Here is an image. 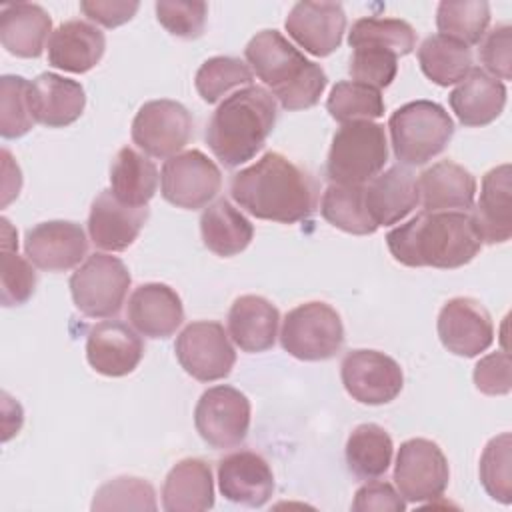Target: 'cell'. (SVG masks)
<instances>
[{"label":"cell","mask_w":512,"mask_h":512,"mask_svg":"<svg viewBox=\"0 0 512 512\" xmlns=\"http://www.w3.org/2000/svg\"><path fill=\"white\" fill-rule=\"evenodd\" d=\"M230 194L254 218L294 224L314 212L318 184L284 154L266 152L232 176Z\"/></svg>","instance_id":"obj_1"},{"label":"cell","mask_w":512,"mask_h":512,"mask_svg":"<svg viewBox=\"0 0 512 512\" xmlns=\"http://www.w3.org/2000/svg\"><path fill=\"white\" fill-rule=\"evenodd\" d=\"M386 244L396 262L410 268H460L482 248V236L468 212L422 210L386 234Z\"/></svg>","instance_id":"obj_2"},{"label":"cell","mask_w":512,"mask_h":512,"mask_svg":"<svg viewBox=\"0 0 512 512\" xmlns=\"http://www.w3.org/2000/svg\"><path fill=\"white\" fill-rule=\"evenodd\" d=\"M278 118V106L272 92L262 86H246L226 96L214 110L206 144L226 166H240L262 150Z\"/></svg>","instance_id":"obj_3"},{"label":"cell","mask_w":512,"mask_h":512,"mask_svg":"<svg viewBox=\"0 0 512 512\" xmlns=\"http://www.w3.org/2000/svg\"><path fill=\"white\" fill-rule=\"evenodd\" d=\"M256 76L272 90L284 110H306L318 104L328 76L278 30L258 32L244 48Z\"/></svg>","instance_id":"obj_4"},{"label":"cell","mask_w":512,"mask_h":512,"mask_svg":"<svg viewBox=\"0 0 512 512\" xmlns=\"http://www.w3.org/2000/svg\"><path fill=\"white\" fill-rule=\"evenodd\" d=\"M388 130L396 160L422 166L448 146L454 136V122L438 102L414 100L392 112Z\"/></svg>","instance_id":"obj_5"},{"label":"cell","mask_w":512,"mask_h":512,"mask_svg":"<svg viewBox=\"0 0 512 512\" xmlns=\"http://www.w3.org/2000/svg\"><path fill=\"white\" fill-rule=\"evenodd\" d=\"M388 160V140L382 124L356 120L342 124L330 144L326 176L332 184L364 186L378 176Z\"/></svg>","instance_id":"obj_6"},{"label":"cell","mask_w":512,"mask_h":512,"mask_svg":"<svg viewBox=\"0 0 512 512\" xmlns=\"http://www.w3.org/2000/svg\"><path fill=\"white\" fill-rule=\"evenodd\" d=\"M280 344L298 360H328L336 356L344 344L340 314L326 302H304L286 314Z\"/></svg>","instance_id":"obj_7"},{"label":"cell","mask_w":512,"mask_h":512,"mask_svg":"<svg viewBox=\"0 0 512 512\" xmlns=\"http://www.w3.org/2000/svg\"><path fill=\"white\" fill-rule=\"evenodd\" d=\"M130 282V272L120 258L94 252L70 276V294L84 316L112 318L122 310Z\"/></svg>","instance_id":"obj_8"},{"label":"cell","mask_w":512,"mask_h":512,"mask_svg":"<svg viewBox=\"0 0 512 512\" xmlns=\"http://www.w3.org/2000/svg\"><path fill=\"white\" fill-rule=\"evenodd\" d=\"M450 468L440 446L426 438H410L400 444L394 482L406 502H432L444 494Z\"/></svg>","instance_id":"obj_9"},{"label":"cell","mask_w":512,"mask_h":512,"mask_svg":"<svg viewBox=\"0 0 512 512\" xmlns=\"http://www.w3.org/2000/svg\"><path fill=\"white\" fill-rule=\"evenodd\" d=\"M194 426L200 438L216 448H234L250 428V400L240 390L220 384L202 392L194 408Z\"/></svg>","instance_id":"obj_10"},{"label":"cell","mask_w":512,"mask_h":512,"mask_svg":"<svg viewBox=\"0 0 512 512\" xmlns=\"http://www.w3.org/2000/svg\"><path fill=\"white\" fill-rule=\"evenodd\" d=\"M174 352L184 372L200 382L226 378L236 362V352L224 326L214 320L190 322L178 334Z\"/></svg>","instance_id":"obj_11"},{"label":"cell","mask_w":512,"mask_h":512,"mask_svg":"<svg viewBox=\"0 0 512 512\" xmlns=\"http://www.w3.org/2000/svg\"><path fill=\"white\" fill-rule=\"evenodd\" d=\"M220 188V168L200 150L180 152L168 158L162 166L160 192L166 202L178 208H204L220 192Z\"/></svg>","instance_id":"obj_12"},{"label":"cell","mask_w":512,"mask_h":512,"mask_svg":"<svg viewBox=\"0 0 512 512\" xmlns=\"http://www.w3.org/2000/svg\"><path fill=\"white\" fill-rule=\"evenodd\" d=\"M192 138V116L176 100H150L132 120V142L152 158H172Z\"/></svg>","instance_id":"obj_13"},{"label":"cell","mask_w":512,"mask_h":512,"mask_svg":"<svg viewBox=\"0 0 512 512\" xmlns=\"http://www.w3.org/2000/svg\"><path fill=\"white\" fill-rule=\"evenodd\" d=\"M346 392L360 404L380 406L392 402L404 386L400 364L378 350H350L340 364Z\"/></svg>","instance_id":"obj_14"},{"label":"cell","mask_w":512,"mask_h":512,"mask_svg":"<svg viewBox=\"0 0 512 512\" xmlns=\"http://www.w3.org/2000/svg\"><path fill=\"white\" fill-rule=\"evenodd\" d=\"M438 338L442 346L464 358L488 350L494 340V326L488 310L474 298H450L438 314Z\"/></svg>","instance_id":"obj_15"},{"label":"cell","mask_w":512,"mask_h":512,"mask_svg":"<svg viewBox=\"0 0 512 512\" xmlns=\"http://www.w3.org/2000/svg\"><path fill=\"white\" fill-rule=\"evenodd\" d=\"M26 258L40 270L66 272L88 252V238L80 224L70 220L40 222L26 232Z\"/></svg>","instance_id":"obj_16"},{"label":"cell","mask_w":512,"mask_h":512,"mask_svg":"<svg viewBox=\"0 0 512 512\" xmlns=\"http://www.w3.org/2000/svg\"><path fill=\"white\" fill-rule=\"evenodd\" d=\"M144 356L142 338L120 320H104L90 328L86 338L88 364L110 378L136 370Z\"/></svg>","instance_id":"obj_17"},{"label":"cell","mask_w":512,"mask_h":512,"mask_svg":"<svg viewBox=\"0 0 512 512\" xmlns=\"http://www.w3.org/2000/svg\"><path fill=\"white\" fill-rule=\"evenodd\" d=\"M286 32L310 54L328 56L346 30V14L338 2H298L286 16Z\"/></svg>","instance_id":"obj_18"},{"label":"cell","mask_w":512,"mask_h":512,"mask_svg":"<svg viewBox=\"0 0 512 512\" xmlns=\"http://www.w3.org/2000/svg\"><path fill=\"white\" fill-rule=\"evenodd\" d=\"M218 486L226 500L260 508L274 494V474L260 454L238 450L218 462Z\"/></svg>","instance_id":"obj_19"},{"label":"cell","mask_w":512,"mask_h":512,"mask_svg":"<svg viewBox=\"0 0 512 512\" xmlns=\"http://www.w3.org/2000/svg\"><path fill=\"white\" fill-rule=\"evenodd\" d=\"M146 220L148 206H126L112 194V190H102L90 206L88 234L96 248L122 252L134 244Z\"/></svg>","instance_id":"obj_20"},{"label":"cell","mask_w":512,"mask_h":512,"mask_svg":"<svg viewBox=\"0 0 512 512\" xmlns=\"http://www.w3.org/2000/svg\"><path fill=\"white\" fill-rule=\"evenodd\" d=\"M128 322L148 338L172 336L184 320V306L174 288L148 282L134 288L126 308Z\"/></svg>","instance_id":"obj_21"},{"label":"cell","mask_w":512,"mask_h":512,"mask_svg":"<svg viewBox=\"0 0 512 512\" xmlns=\"http://www.w3.org/2000/svg\"><path fill=\"white\" fill-rule=\"evenodd\" d=\"M418 202V180L400 164L380 172L364 186V204L376 226H392L404 220Z\"/></svg>","instance_id":"obj_22"},{"label":"cell","mask_w":512,"mask_h":512,"mask_svg":"<svg viewBox=\"0 0 512 512\" xmlns=\"http://www.w3.org/2000/svg\"><path fill=\"white\" fill-rule=\"evenodd\" d=\"M104 32L86 20L62 22L48 40V64L66 72L84 74L104 56Z\"/></svg>","instance_id":"obj_23"},{"label":"cell","mask_w":512,"mask_h":512,"mask_svg":"<svg viewBox=\"0 0 512 512\" xmlns=\"http://www.w3.org/2000/svg\"><path fill=\"white\" fill-rule=\"evenodd\" d=\"M30 102L38 124L64 128L82 116L86 94L80 82L54 72H44L30 82Z\"/></svg>","instance_id":"obj_24"},{"label":"cell","mask_w":512,"mask_h":512,"mask_svg":"<svg viewBox=\"0 0 512 512\" xmlns=\"http://www.w3.org/2000/svg\"><path fill=\"white\" fill-rule=\"evenodd\" d=\"M418 192L426 212L474 208L476 178L452 160H440L426 168L418 178Z\"/></svg>","instance_id":"obj_25"},{"label":"cell","mask_w":512,"mask_h":512,"mask_svg":"<svg viewBox=\"0 0 512 512\" xmlns=\"http://www.w3.org/2000/svg\"><path fill=\"white\" fill-rule=\"evenodd\" d=\"M280 312L264 296L244 294L228 310V334L244 352H264L278 336Z\"/></svg>","instance_id":"obj_26"},{"label":"cell","mask_w":512,"mask_h":512,"mask_svg":"<svg viewBox=\"0 0 512 512\" xmlns=\"http://www.w3.org/2000/svg\"><path fill=\"white\" fill-rule=\"evenodd\" d=\"M506 86L482 68H472L450 92L452 112L464 126H486L494 122L506 106Z\"/></svg>","instance_id":"obj_27"},{"label":"cell","mask_w":512,"mask_h":512,"mask_svg":"<svg viewBox=\"0 0 512 512\" xmlns=\"http://www.w3.org/2000/svg\"><path fill=\"white\" fill-rule=\"evenodd\" d=\"M512 176L510 164H500L488 170L482 178L480 198L472 212L482 242L502 244L512 236V208H510Z\"/></svg>","instance_id":"obj_28"},{"label":"cell","mask_w":512,"mask_h":512,"mask_svg":"<svg viewBox=\"0 0 512 512\" xmlns=\"http://www.w3.org/2000/svg\"><path fill=\"white\" fill-rule=\"evenodd\" d=\"M52 18L40 4H8L0 12V42L18 58H38L44 52Z\"/></svg>","instance_id":"obj_29"},{"label":"cell","mask_w":512,"mask_h":512,"mask_svg":"<svg viewBox=\"0 0 512 512\" xmlns=\"http://www.w3.org/2000/svg\"><path fill=\"white\" fill-rule=\"evenodd\" d=\"M214 506L210 466L200 458H184L172 466L162 486L166 512H202Z\"/></svg>","instance_id":"obj_30"},{"label":"cell","mask_w":512,"mask_h":512,"mask_svg":"<svg viewBox=\"0 0 512 512\" xmlns=\"http://www.w3.org/2000/svg\"><path fill=\"white\" fill-rule=\"evenodd\" d=\"M200 234L204 246L216 256L230 258L246 250L252 242V222L232 206L230 200L218 198L208 204L200 216Z\"/></svg>","instance_id":"obj_31"},{"label":"cell","mask_w":512,"mask_h":512,"mask_svg":"<svg viewBox=\"0 0 512 512\" xmlns=\"http://www.w3.org/2000/svg\"><path fill=\"white\" fill-rule=\"evenodd\" d=\"M158 188V168L138 150L124 146L110 166V190L126 206L146 208Z\"/></svg>","instance_id":"obj_32"},{"label":"cell","mask_w":512,"mask_h":512,"mask_svg":"<svg viewBox=\"0 0 512 512\" xmlns=\"http://www.w3.org/2000/svg\"><path fill=\"white\" fill-rule=\"evenodd\" d=\"M394 444L390 434L372 422L356 426L346 440V462L360 480L382 476L392 462Z\"/></svg>","instance_id":"obj_33"},{"label":"cell","mask_w":512,"mask_h":512,"mask_svg":"<svg viewBox=\"0 0 512 512\" xmlns=\"http://www.w3.org/2000/svg\"><path fill=\"white\" fill-rule=\"evenodd\" d=\"M418 62L426 78L438 86H450L464 80L472 70V52L454 38L432 34L420 44Z\"/></svg>","instance_id":"obj_34"},{"label":"cell","mask_w":512,"mask_h":512,"mask_svg":"<svg viewBox=\"0 0 512 512\" xmlns=\"http://www.w3.org/2000/svg\"><path fill=\"white\" fill-rule=\"evenodd\" d=\"M320 212L326 222L348 234L366 236L378 230L364 204V186L330 184L322 194Z\"/></svg>","instance_id":"obj_35"},{"label":"cell","mask_w":512,"mask_h":512,"mask_svg":"<svg viewBox=\"0 0 512 512\" xmlns=\"http://www.w3.org/2000/svg\"><path fill=\"white\" fill-rule=\"evenodd\" d=\"M2 224V258H0V298L4 306L26 304L36 288V272L30 260L18 256V236L6 218Z\"/></svg>","instance_id":"obj_36"},{"label":"cell","mask_w":512,"mask_h":512,"mask_svg":"<svg viewBox=\"0 0 512 512\" xmlns=\"http://www.w3.org/2000/svg\"><path fill=\"white\" fill-rule=\"evenodd\" d=\"M490 24V4L484 0H444L436 10L440 34L466 46L478 44Z\"/></svg>","instance_id":"obj_37"},{"label":"cell","mask_w":512,"mask_h":512,"mask_svg":"<svg viewBox=\"0 0 512 512\" xmlns=\"http://www.w3.org/2000/svg\"><path fill=\"white\" fill-rule=\"evenodd\" d=\"M348 44L352 48L374 46L394 52L396 56H406L416 46L414 28L400 18H360L352 24L348 32Z\"/></svg>","instance_id":"obj_38"},{"label":"cell","mask_w":512,"mask_h":512,"mask_svg":"<svg viewBox=\"0 0 512 512\" xmlns=\"http://www.w3.org/2000/svg\"><path fill=\"white\" fill-rule=\"evenodd\" d=\"M326 110L336 122L342 124L356 120H374L384 114V100L380 90L372 86L354 80H340L330 90Z\"/></svg>","instance_id":"obj_39"},{"label":"cell","mask_w":512,"mask_h":512,"mask_svg":"<svg viewBox=\"0 0 512 512\" xmlns=\"http://www.w3.org/2000/svg\"><path fill=\"white\" fill-rule=\"evenodd\" d=\"M254 74L240 58L234 56H214L208 58L196 72L194 84L200 98L208 104H214L226 96L234 88L252 86Z\"/></svg>","instance_id":"obj_40"},{"label":"cell","mask_w":512,"mask_h":512,"mask_svg":"<svg viewBox=\"0 0 512 512\" xmlns=\"http://www.w3.org/2000/svg\"><path fill=\"white\" fill-rule=\"evenodd\" d=\"M480 482L490 498L510 504L512 500V436L502 432L488 440L480 456Z\"/></svg>","instance_id":"obj_41"},{"label":"cell","mask_w":512,"mask_h":512,"mask_svg":"<svg viewBox=\"0 0 512 512\" xmlns=\"http://www.w3.org/2000/svg\"><path fill=\"white\" fill-rule=\"evenodd\" d=\"M34 124L30 82L22 76L4 74L0 78V134L4 138H20Z\"/></svg>","instance_id":"obj_42"},{"label":"cell","mask_w":512,"mask_h":512,"mask_svg":"<svg viewBox=\"0 0 512 512\" xmlns=\"http://www.w3.org/2000/svg\"><path fill=\"white\" fill-rule=\"evenodd\" d=\"M92 510H156V492L150 482L136 476H118L102 484L92 500Z\"/></svg>","instance_id":"obj_43"},{"label":"cell","mask_w":512,"mask_h":512,"mask_svg":"<svg viewBox=\"0 0 512 512\" xmlns=\"http://www.w3.org/2000/svg\"><path fill=\"white\" fill-rule=\"evenodd\" d=\"M348 72L354 82L372 86L376 90L392 84L398 72V56L384 48L360 46L350 56Z\"/></svg>","instance_id":"obj_44"},{"label":"cell","mask_w":512,"mask_h":512,"mask_svg":"<svg viewBox=\"0 0 512 512\" xmlns=\"http://www.w3.org/2000/svg\"><path fill=\"white\" fill-rule=\"evenodd\" d=\"M158 22L172 34L184 40L202 36L208 16L206 2L194 0H158L154 4Z\"/></svg>","instance_id":"obj_45"},{"label":"cell","mask_w":512,"mask_h":512,"mask_svg":"<svg viewBox=\"0 0 512 512\" xmlns=\"http://www.w3.org/2000/svg\"><path fill=\"white\" fill-rule=\"evenodd\" d=\"M480 62L490 72V76L498 80L512 78V28L510 24H498L490 32L480 46ZM484 70V72H486Z\"/></svg>","instance_id":"obj_46"},{"label":"cell","mask_w":512,"mask_h":512,"mask_svg":"<svg viewBox=\"0 0 512 512\" xmlns=\"http://www.w3.org/2000/svg\"><path fill=\"white\" fill-rule=\"evenodd\" d=\"M474 384L486 396H504L512 390V360L500 350L492 352L474 366Z\"/></svg>","instance_id":"obj_47"},{"label":"cell","mask_w":512,"mask_h":512,"mask_svg":"<svg viewBox=\"0 0 512 512\" xmlns=\"http://www.w3.org/2000/svg\"><path fill=\"white\" fill-rule=\"evenodd\" d=\"M352 510H356V512H370V510L402 512V510H406V500L400 496V492L394 490L392 484L372 478V482H366L364 486H360L356 490Z\"/></svg>","instance_id":"obj_48"},{"label":"cell","mask_w":512,"mask_h":512,"mask_svg":"<svg viewBox=\"0 0 512 512\" xmlns=\"http://www.w3.org/2000/svg\"><path fill=\"white\" fill-rule=\"evenodd\" d=\"M140 4L136 0H84L80 2V10L92 22H98L106 28H116L128 22Z\"/></svg>","instance_id":"obj_49"}]
</instances>
